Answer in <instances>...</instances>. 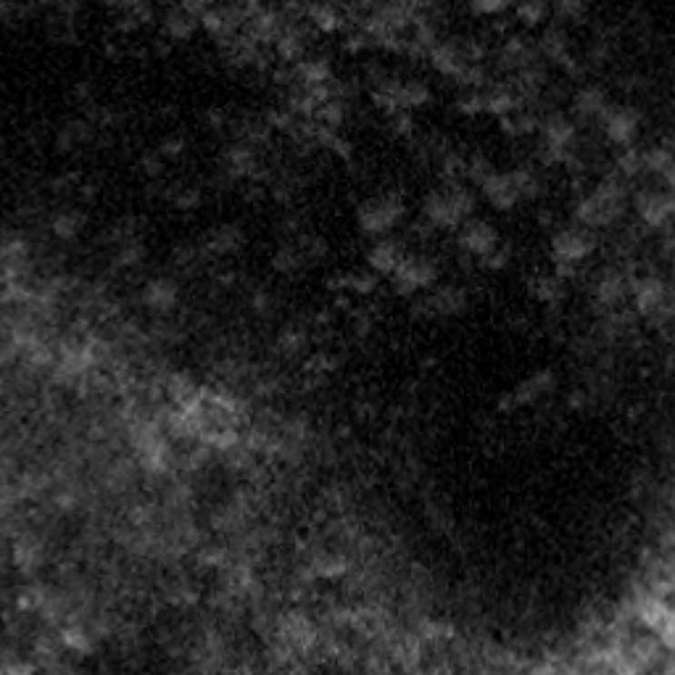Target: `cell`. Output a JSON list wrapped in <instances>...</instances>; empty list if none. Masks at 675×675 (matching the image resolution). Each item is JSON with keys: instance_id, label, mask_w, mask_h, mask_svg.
Wrapping results in <instances>:
<instances>
[{"instance_id": "18", "label": "cell", "mask_w": 675, "mask_h": 675, "mask_svg": "<svg viewBox=\"0 0 675 675\" xmlns=\"http://www.w3.org/2000/svg\"><path fill=\"white\" fill-rule=\"evenodd\" d=\"M539 51L546 55V58L562 64V66H570V64H572V58H570V40L562 27L546 29V32L541 35Z\"/></svg>"}, {"instance_id": "2", "label": "cell", "mask_w": 675, "mask_h": 675, "mask_svg": "<svg viewBox=\"0 0 675 675\" xmlns=\"http://www.w3.org/2000/svg\"><path fill=\"white\" fill-rule=\"evenodd\" d=\"M475 212V195L464 183H446L443 188L431 190L425 198V216L432 227L457 230Z\"/></svg>"}, {"instance_id": "10", "label": "cell", "mask_w": 675, "mask_h": 675, "mask_svg": "<svg viewBox=\"0 0 675 675\" xmlns=\"http://www.w3.org/2000/svg\"><path fill=\"white\" fill-rule=\"evenodd\" d=\"M639 216L644 219V224L657 230L665 227L673 216V195L668 190H647L639 195Z\"/></svg>"}, {"instance_id": "4", "label": "cell", "mask_w": 675, "mask_h": 675, "mask_svg": "<svg viewBox=\"0 0 675 675\" xmlns=\"http://www.w3.org/2000/svg\"><path fill=\"white\" fill-rule=\"evenodd\" d=\"M596 245V233L578 224V227H565L554 235L551 241V253H554V264H557V274L568 277Z\"/></svg>"}, {"instance_id": "22", "label": "cell", "mask_w": 675, "mask_h": 675, "mask_svg": "<svg viewBox=\"0 0 675 675\" xmlns=\"http://www.w3.org/2000/svg\"><path fill=\"white\" fill-rule=\"evenodd\" d=\"M343 288H349L353 293L364 296V293H372L375 285H378V274L372 270H362V272H349L343 280H341Z\"/></svg>"}, {"instance_id": "3", "label": "cell", "mask_w": 675, "mask_h": 675, "mask_svg": "<svg viewBox=\"0 0 675 675\" xmlns=\"http://www.w3.org/2000/svg\"><path fill=\"white\" fill-rule=\"evenodd\" d=\"M402 216H404V198L399 193L388 190V193L367 198L359 206L356 222L367 235H385L388 230H393L402 222Z\"/></svg>"}, {"instance_id": "5", "label": "cell", "mask_w": 675, "mask_h": 675, "mask_svg": "<svg viewBox=\"0 0 675 675\" xmlns=\"http://www.w3.org/2000/svg\"><path fill=\"white\" fill-rule=\"evenodd\" d=\"M435 264L428 256H404L396 272L391 274L393 291L402 296H417L420 291H428L435 283Z\"/></svg>"}, {"instance_id": "26", "label": "cell", "mask_w": 675, "mask_h": 675, "mask_svg": "<svg viewBox=\"0 0 675 675\" xmlns=\"http://www.w3.org/2000/svg\"><path fill=\"white\" fill-rule=\"evenodd\" d=\"M554 11H557V14H562V16H575V14H581V11H583V5H581V3H560Z\"/></svg>"}, {"instance_id": "11", "label": "cell", "mask_w": 675, "mask_h": 675, "mask_svg": "<svg viewBox=\"0 0 675 675\" xmlns=\"http://www.w3.org/2000/svg\"><path fill=\"white\" fill-rule=\"evenodd\" d=\"M481 190H483V195L488 198V203L496 206V209H512L517 201H522L512 172H496L493 169L486 180L481 183Z\"/></svg>"}, {"instance_id": "6", "label": "cell", "mask_w": 675, "mask_h": 675, "mask_svg": "<svg viewBox=\"0 0 675 675\" xmlns=\"http://www.w3.org/2000/svg\"><path fill=\"white\" fill-rule=\"evenodd\" d=\"M630 293L636 301L639 314L644 317H668L670 314V291L657 274H647L630 283Z\"/></svg>"}, {"instance_id": "21", "label": "cell", "mask_w": 675, "mask_h": 675, "mask_svg": "<svg viewBox=\"0 0 675 675\" xmlns=\"http://www.w3.org/2000/svg\"><path fill=\"white\" fill-rule=\"evenodd\" d=\"M84 227V214L77 209H66V212H58L54 219V233L58 238L69 241V238H77V233H82Z\"/></svg>"}, {"instance_id": "7", "label": "cell", "mask_w": 675, "mask_h": 675, "mask_svg": "<svg viewBox=\"0 0 675 675\" xmlns=\"http://www.w3.org/2000/svg\"><path fill=\"white\" fill-rule=\"evenodd\" d=\"M457 241H460L462 251L467 256H475V259H486L491 251L499 248V233L496 227L486 222V219H467L457 227Z\"/></svg>"}, {"instance_id": "19", "label": "cell", "mask_w": 675, "mask_h": 675, "mask_svg": "<svg viewBox=\"0 0 675 675\" xmlns=\"http://www.w3.org/2000/svg\"><path fill=\"white\" fill-rule=\"evenodd\" d=\"M243 245V233L241 227H233V224H224V227H216L214 233L209 235V251L212 253H233Z\"/></svg>"}, {"instance_id": "24", "label": "cell", "mask_w": 675, "mask_h": 675, "mask_svg": "<svg viewBox=\"0 0 675 675\" xmlns=\"http://www.w3.org/2000/svg\"><path fill=\"white\" fill-rule=\"evenodd\" d=\"M493 172V166L488 162L483 154H472V156H467V177L472 180V183H483L488 174Z\"/></svg>"}, {"instance_id": "17", "label": "cell", "mask_w": 675, "mask_h": 675, "mask_svg": "<svg viewBox=\"0 0 675 675\" xmlns=\"http://www.w3.org/2000/svg\"><path fill=\"white\" fill-rule=\"evenodd\" d=\"M572 108H575V114H578L581 119H601L604 111L610 108V104H607V95H604L599 87L589 84V87H581V90L575 93Z\"/></svg>"}, {"instance_id": "25", "label": "cell", "mask_w": 675, "mask_h": 675, "mask_svg": "<svg viewBox=\"0 0 675 675\" xmlns=\"http://www.w3.org/2000/svg\"><path fill=\"white\" fill-rule=\"evenodd\" d=\"M507 8H510V3H504V0H481V3H472V11H478V14H501Z\"/></svg>"}, {"instance_id": "16", "label": "cell", "mask_w": 675, "mask_h": 675, "mask_svg": "<svg viewBox=\"0 0 675 675\" xmlns=\"http://www.w3.org/2000/svg\"><path fill=\"white\" fill-rule=\"evenodd\" d=\"M628 291H630V283L622 277L620 272H607L599 280V285H596V298H599L601 306L615 309V306H620L622 301H625Z\"/></svg>"}, {"instance_id": "9", "label": "cell", "mask_w": 675, "mask_h": 675, "mask_svg": "<svg viewBox=\"0 0 675 675\" xmlns=\"http://www.w3.org/2000/svg\"><path fill=\"white\" fill-rule=\"evenodd\" d=\"M467 306V293L464 288L457 285H443L438 291H432L417 303V312L425 317H454Z\"/></svg>"}, {"instance_id": "23", "label": "cell", "mask_w": 675, "mask_h": 675, "mask_svg": "<svg viewBox=\"0 0 675 675\" xmlns=\"http://www.w3.org/2000/svg\"><path fill=\"white\" fill-rule=\"evenodd\" d=\"M546 14H549V5L539 3V0H528V3H520L517 5V16L525 25H539V22L546 19Z\"/></svg>"}, {"instance_id": "14", "label": "cell", "mask_w": 675, "mask_h": 675, "mask_svg": "<svg viewBox=\"0 0 675 675\" xmlns=\"http://www.w3.org/2000/svg\"><path fill=\"white\" fill-rule=\"evenodd\" d=\"M180 298V288L172 277H156V280H148L145 288H143V303L154 312H169L174 309Z\"/></svg>"}, {"instance_id": "20", "label": "cell", "mask_w": 675, "mask_h": 675, "mask_svg": "<svg viewBox=\"0 0 675 675\" xmlns=\"http://www.w3.org/2000/svg\"><path fill=\"white\" fill-rule=\"evenodd\" d=\"M533 293L541 298V301H560L562 293H565V277H560L557 272H543L533 280Z\"/></svg>"}, {"instance_id": "8", "label": "cell", "mask_w": 675, "mask_h": 675, "mask_svg": "<svg viewBox=\"0 0 675 675\" xmlns=\"http://www.w3.org/2000/svg\"><path fill=\"white\" fill-rule=\"evenodd\" d=\"M639 122H641L639 111L630 106H610L601 116V124H604V133L610 137V143L622 145V148H628L633 143V137L639 133Z\"/></svg>"}, {"instance_id": "13", "label": "cell", "mask_w": 675, "mask_h": 675, "mask_svg": "<svg viewBox=\"0 0 675 675\" xmlns=\"http://www.w3.org/2000/svg\"><path fill=\"white\" fill-rule=\"evenodd\" d=\"M209 8H203V5H174L169 14H166V19H164V27L166 32L172 35V37H177V40H185L193 35V29L198 27V22L203 19V14H206Z\"/></svg>"}, {"instance_id": "12", "label": "cell", "mask_w": 675, "mask_h": 675, "mask_svg": "<svg viewBox=\"0 0 675 675\" xmlns=\"http://www.w3.org/2000/svg\"><path fill=\"white\" fill-rule=\"evenodd\" d=\"M554 372L551 370H539V372H533L531 378L520 380L517 382V388L512 391V396H510V406H531V404H539L541 399L554 388Z\"/></svg>"}, {"instance_id": "15", "label": "cell", "mask_w": 675, "mask_h": 675, "mask_svg": "<svg viewBox=\"0 0 675 675\" xmlns=\"http://www.w3.org/2000/svg\"><path fill=\"white\" fill-rule=\"evenodd\" d=\"M404 256L406 253L402 251L399 243H393V241H378V243L367 251V264H370V270L375 272V274H388L391 277L396 272V267L402 264Z\"/></svg>"}, {"instance_id": "1", "label": "cell", "mask_w": 675, "mask_h": 675, "mask_svg": "<svg viewBox=\"0 0 675 675\" xmlns=\"http://www.w3.org/2000/svg\"><path fill=\"white\" fill-rule=\"evenodd\" d=\"M625 198H628L625 180L622 177H607L604 183H599L591 193H586L581 198V203L575 209L578 224H583V227H589L594 233L599 227L612 224L625 212Z\"/></svg>"}]
</instances>
